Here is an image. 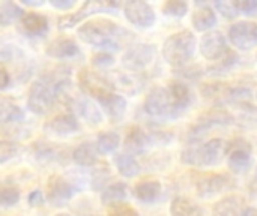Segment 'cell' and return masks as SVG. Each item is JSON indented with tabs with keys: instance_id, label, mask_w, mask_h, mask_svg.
<instances>
[{
	"instance_id": "cell-39",
	"label": "cell",
	"mask_w": 257,
	"mask_h": 216,
	"mask_svg": "<svg viewBox=\"0 0 257 216\" xmlns=\"http://www.w3.org/2000/svg\"><path fill=\"white\" fill-rule=\"evenodd\" d=\"M92 62L96 68H108L114 63V57L107 51H101V53L93 56Z\"/></svg>"
},
{
	"instance_id": "cell-36",
	"label": "cell",
	"mask_w": 257,
	"mask_h": 216,
	"mask_svg": "<svg viewBox=\"0 0 257 216\" xmlns=\"http://www.w3.org/2000/svg\"><path fill=\"white\" fill-rule=\"evenodd\" d=\"M214 6L226 17V18H235L239 11L235 6V2H227V0H221V2H215Z\"/></svg>"
},
{
	"instance_id": "cell-29",
	"label": "cell",
	"mask_w": 257,
	"mask_h": 216,
	"mask_svg": "<svg viewBox=\"0 0 257 216\" xmlns=\"http://www.w3.org/2000/svg\"><path fill=\"white\" fill-rule=\"evenodd\" d=\"M114 164H116L119 174L123 177H136L140 173V165L133 155H128V153L117 155L114 158Z\"/></svg>"
},
{
	"instance_id": "cell-27",
	"label": "cell",
	"mask_w": 257,
	"mask_h": 216,
	"mask_svg": "<svg viewBox=\"0 0 257 216\" xmlns=\"http://www.w3.org/2000/svg\"><path fill=\"white\" fill-rule=\"evenodd\" d=\"M23 15H24V9L18 3L11 2V0L0 3V26L2 27L12 26L14 23L20 21Z\"/></svg>"
},
{
	"instance_id": "cell-4",
	"label": "cell",
	"mask_w": 257,
	"mask_h": 216,
	"mask_svg": "<svg viewBox=\"0 0 257 216\" xmlns=\"http://www.w3.org/2000/svg\"><path fill=\"white\" fill-rule=\"evenodd\" d=\"M229 153V144L221 138H214L203 146L190 147L182 153V162L199 167H212L223 161Z\"/></svg>"
},
{
	"instance_id": "cell-31",
	"label": "cell",
	"mask_w": 257,
	"mask_h": 216,
	"mask_svg": "<svg viewBox=\"0 0 257 216\" xmlns=\"http://www.w3.org/2000/svg\"><path fill=\"white\" fill-rule=\"evenodd\" d=\"M96 149L101 155H108L117 150L120 146V135L113 131H107L98 135L96 138Z\"/></svg>"
},
{
	"instance_id": "cell-37",
	"label": "cell",
	"mask_w": 257,
	"mask_h": 216,
	"mask_svg": "<svg viewBox=\"0 0 257 216\" xmlns=\"http://www.w3.org/2000/svg\"><path fill=\"white\" fill-rule=\"evenodd\" d=\"M108 216H139V213L126 203H119L108 207Z\"/></svg>"
},
{
	"instance_id": "cell-40",
	"label": "cell",
	"mask_w": 257,
	"mask_h": 216,
	"mask_svg": "<svg viewBox=\"0 0 257 216\" xmlns=\"http://www.w3.org/2000/svg\"><path fill=\"white\" fill-rule=\"evenodd\" d=\"M27 203L30 207H41L45 203V194L39 189H35L29 194L27 197Z\"/></svg>"
},
{
	"instance_id": "cell-43",
	"label": "cell",
	"mask_w": 257,
	"mask_h": 216,
	"mask_svg": "<svg viewBox=\"0 0 257 216\" xmlns=\"http://www.w3.org/2000/svg\"><path fill=\"white\" fill-rule=\"evenodd\" d=\"M14 56V47L0 41V60H9Z\"/></svg>"
},
{
	"instance_id": "cell-33",
	"label": "cell",
	"mask_w": 257,
	"mask_h": 216,
	"mask_svg": "<svg viewBox=\"0 0 257 216\" xmlns=\"http://www.w3.org/2000/svg\"><path fill=\"white\" fill-rule=\"evenodd\" d=\"M188 11V3L184 0H169L163 5V12L169 17H184Z\"/></svg>"
},
{
	"instance_id": "cell-23",
	"label": "cell",
	"mask_w": 257,
	"mask_h": 216,
	"mask_svg": "<svg viewBox=\"0 0 257 216\" xmlns=\"http://www.w3.org/2000/svg\"><path fill=\"white\" fill-rule=\"evenodd\" d=\"M161 194V183L145 179L134 186V197L142 203H154Z\"/></svg>"
},
{
	"instance_id": "cell-26",
	"label": "cell",
	"mask_w": 257,
	"mask_h": 216,
	"mask_svg": "<svg viewBox=\"0 0 257 216\" xmlns=\"http://www.w3.org/2000/svg\"><path fill=\"white\" fill-rule=\"evenodd\" d=\"M148 140H149V137L145 134L143 129H140L139 126L130 128V131L126 134V138H125V149L128 150V155L140 153L146 147Z\"/></svg>"
},
{
	"instance_id": "cell-34",
	"label": "cell",
	"mask_w": 257,
	"mask_h": 216,
	"mask_svg": "<svg viewBox=\"0 0 257 216\" xmlns=\"http://www.w3.org/2000/svg\"><path fill=\"white\" fill-rule=\"evenodd\" d=\"M202 93L206 98H226L232 95V90L226 86V83H212L202 87Z\"/></svg>"
},
{
	"instance_id": "cell-19",
	"label": "cell",
	"mask_w": 257,
	"mask_h": 216,
	"mask_svg": "<svg viewBox=\"0 0 257 216\" xmlns=\"http://www.w3.org/2000/svg\"><path fill=\"white\" fill-rule=\"evenodd\" d=\"M98 102L102 107V110L107 113V116L116 122H119L126 113V99L123 96L114 93V92L108 93L107 96H104Z\"/></svg>"
},
{
	"instance_id": "cell-3",
	"label": "cell",
	"mask_w": 257,
	"mask_h": 216,
	"mask_svg": "<svg viewBox=\"0 0 257 216\" xmlns=\"http://www.w3.org/2000/svg\"><path fill=\"white\" fill-rule=\"evenodd\" d=\"M59 98V87L48 78H39L33 81L27 92V108L38 114L45 116L51 111Z\"/></svg>"
},
{
	"instance_id": "cell-18",
	"label": "cell",
	"mask_w": 257,
	"mask_h": 216,
	"mask_svg": "<svg viewBox=\"0 0 257 216\" xmlns=\"http://www.w3.org/2000/svg\"><path fill=\"white\" fill-rule=\"evenodd\" d=\"M245 201L238 195H230L223 198L214 206L212 216H245Z\"/></svg>"
},
{
	"instance_id": "cell-38",
	"label": "cell",
	"mask_w": 257,
	"mask_h": 216,
	"mask_svg": "<svg viewBox=\"0 0 257 216\" xmlns=\"http://www.w3.org/2000/svg\"><path fill=\"white\" fill-rule=\"evenodd\" d=\"M236 60H238L236 53H233V51L227 50V53H226V54L218 60V63H217L215 66H212V69H214V71H223V69H227V68L233 66V65L236 63Z\"/></svg>"
},
{
	"instance_id": "cell-28",
	"label": "cell",
	"mask_w": 257,
	"mask_h": 216,
	"mask_svg": "<svg viewBox=\"0 0 257 216\" xmlns=\"http://www.w3.org/2000/svg\"><path fill=\"white\" fill-rule=\"evenodd\" d=\"M170 215L172 216H203L202 209L194 204L191 200L178 197L172 201L170 206Z\"/></svg>"
},
{
	"instance_id": "cell-16",
	"label": "cell",
	"mask_w": 257,
	"mask_h": 216,
	"mask_svg": "<svg viewBox=\"0 0 257 216\" xmlns=\"http://www.w3.org/2000/svg\"><path fill=\"white\" fill-rule=\"evenodd\" d=\"M45 54L53 59H72L80 54V47L71 38H57L47 45Z\"/></svg>"
},
{
	"instance_id": "cell-32",
	"label": "cell",
	"mask_w": 257,
	"mask_h": 216,
	"mask_svg": "<svg viewBox=\"0 0 257 216\" xmlns=\"http://www.w3.org/2000/svg\"><path fill=\"white\" fill-rule=\"evenodd\" d=\"M20 201V191L9 183H0V207H14Z\"/></svg>"
},
{
	"instance_id": "cell-13",
	"label": "cell",
	"mask_w": 257,
	"mask_h": 216,
	"mask_svg": "<svg viewBox=\"0 0 257 216\" xmlns=\"http://www.w3.org/2000/svg\"><path fill=\"white\" fill-rule=\"evenodd\" d=\"M226 39L221 32H208L200 41V53L205 59L218 62L227 53Z\"/></svg>"
},
{
	"instance_id": "cell-17",
	"label": "cell",
	"mask_w": 257,
	"mask_h": 216,
	"mask_svg": "<svg viewBox=\"0 0 257 216\" xmlns=\"http://www.w3.org/2000/svg\"><path fill=\"white\" fill-rule=\"evenodd\" d=\"M226 185H227V179L224 176H220V174H208V176H203L196 183L197 195L202 197V198L217 197L221 191H224Z\"/></svg>"
},
{
	"instance_id": "cell-21",
	"label": "cell",
	"mask_w": 257,
	"mask_h": 216,
	"mask_svg": "<svg viewBox=\"0 0 257 216\" xmlns=\"http://www.w3.org/2000/svg\"><path fill=\"white\" fill-rule=\"evenodd\" d=\"M167 89H169V93H170L178 111L184 113L193 101V93H191L190 87L182 81H173L169 84Z\"/></svg>"
},
{
	"instance_id": "cell-42",
	"label": "cell",
	"mask_w": 257,
	"mask_h": 216,
	"mask_svg": "<svg viewBox=\"0 0 257 216\" xmlns=\"http://www.w3.org/2000/svg\"><path fill=\"white\" fill-rule=\"evenodd\" d=\"M50 5L59 11H69L75 6V2H72V0H50Z\"/></svg>"
},
{
	"instance_id": "cell-11",
	"label": "cell",
	"mask_w": 257,
	"mask_h": 216,
	"mask_svg": "<svg viewBox=\"0 0 257 216\" xmlns=\"http://www.w3.org/2000/svg\"><path fill=\"white\" fill-rule=\"evenodd\" d=\"M155 56V47L149 44H137L126 50L123 54V66L131 71H140L146 68Z\"/></svg>"
},
{
	"instance_id": "cell-1",
	"label": "cell",
	"mask_w": 257,
	"mask_h": 216,
	"mask_svg": "<svg viewBox=\"0 0 257 216\" xmlns=\"http://www.w3.org/2000/svg\"><path fill=\"white\" fill-rule=\"evenodd\" d=\"M78 38L92 47L102 50H120L125 42V35H130L117 23L108 18H93L84 21L77 29Z\"/></svg>"
},
{
	"instance_id": "cell-25",
	"label": "cell",
	"mask_w": 257,
	"mask_h": 216,
	"mask_svg": "<svg viewBox=\"0 0 257 216\" xmlns=\"http://www.w3.org/2000/svg\"><path fill=\"white\" fill-rule=\"evenodd\" d=\"M128 197V189H126V185L125 183H113L110 186H107L102 194H101V201L104 206L107 207H111L114 204H119V203H125Z\"/></svg>"
},
{
	"instance_id": "cell-2",
	"label": "cell",
	"mask_w": 257,
	"mask_h": 216,
	"mask_svg": "<svg viewBox=\"0 0 257 216\" xmlns=\"http://www.w3.org/2000/svg\"><path fill=\"white\" fill-rule=\"evenodd\" d=\"M196 51V36L190 30H181L170 35L163 44V57L164 60L175 66L181 68L188 60H191Z\"/></svg>"
},
{
	"instance_id": "cell-35",
	"label": "cell",
	"mask_w": 257,
	"mask_h": 216,
	"mask_svg": "<svg viewBox=\"0 0 257 216\" xmlns=\"http://www.w3.org/2000/svg\"><path fill=\"white\" fill-rule=\"evenodd\" d=\"M18 155V146L8 140H0V165L12 161Z\"/></svg>"
},
{
	"instance_id": "cell-10",
	"label": "cell",
	"mask_w": 257,
	"mask_h": 216,
	"mask_svg": "<svg viewBox=\"0 0 257 216\" xmlns=\"http://www.w3.org/2000/svg\"><path fill=\"white\" fill-rule=\"evenodd\" d=\"M229 39L236 48L251 50L257 45V23L238 21L229 29Z\"/></svg>"
},
{
	"instance_id": "cell-48",
	"label": "cell",
	"mask_w": 257,
	"mask_h": 216,
	"mask_svg": "<svg viewBox=\"0 0 257 216\" xmlns=\"http://www.w3.org/2000/svg\"><path fill=\"white\" fill-rule=\"evenodd\" d=\"M256 98H257V93H256Z\"/></svg>"
},
{
	"instance_id": "cell-12",
	"label": "cell",
	"mask_w": 257,
	"mask_h": 216,
	"mask_svg": "<svg viewBox=\"0 0 257 216\" xmlns=\"http://www.w3.org/2000/svg\"><path fill=\"white\" fill-rule=\"evenodd\" d=\"M45 131L56 137H69L80 131V122L74 113H60L45 123Z\"/></svg>"
},
{
	"instance_id": "cell-47",
	"label": "cell",
	"mask_w": 257,
	"mask_h": 216,
	"mask_svg": "<svg viewBox=\"0 0 257 216\" xmlns=\"http://www.w3.org/2000/svg\"><path fill=\"white\" fill-rule=\"evenodd\" d=\"M54 216H72V215H69V213H57V215H54Z\"/></svg>"
},
{
	"instance_id": "cell-14",
	"label": "cell",
	"mask_w": 257,
	"mask_h": 216,
	"mask_svg": "<svg viewBox=\"0 0 257 216\" xmlns=\"http://www.w3.org/2000/svg\"><path fill=\"white\" fill-rule=\"evenodd\" d=\"M251 165V146L244 140H236L229 152V167L236 174H244Z\"/></svg>"
},
{
	"instance_id": "cell-30",
	"label": "cell",
	"mask_w": 257,
	"mask_h": 216,
	"mask_svg": "<svg viewBox=\"0 0 257 216\" xmlns=\"http://www.w3.org/2000/svg\"><path fill=\"white\" fill-rule=\"evenodd\" d=\"M24 119V111L9 99H0V123H15Z\"/></svg>"
},
{
	"instance_id": "cell-24",
	"label": "cell",
	"mask_w": 257,
	"mask_h": 216,
	"mask_svg": "<svg viewBox=\"0 0 257 216\" xmlns=\"http://www.w3.org/2000/svg\"><path fill=\"white\" fill-rule=\"evenodd\" d=\"M191 23L197 32H206L217 24V15L209 6H202L194 11L191 17Z\"/></svg>"
},
{
	"instance_id": "cell-7",
	"label": "cell",
	"mask_w": 257,
	"mask_h": 216,
	"mask_svg": "<svg viewBox=\"0 0 257 216\" xmlns=\"http://www.w3.org/2000/svg\"><path fill=\"white\" fill-rule=\"evenodd\" d=\"M74 194L75 188L69 180L62 176H51L45 189V201L53 207H63L72 200Z\"/></svg>"
},
{
	"instance_id": "cell-45",
	"label": "cell",
	"mask_w": 257,
	"mask_h": 216,
	"mask_svg": "<svg viewBox=\"0 0 257 216\" xmlns=\"http://www.w3.org/2000/svg\"><path fill=\"white\" fill-rule=\"evenodd\" d=\"M21 5L24 6H30V8H38V6H42L44 2H30V0H23Z\"/></svg>"
},
{
	"instance_id": "cell-41",
	"label": "cell",
	"mask_w": 257,
	"mask_h": 216,
	"mask_svg": "<svg viewBox=\"0 0 257 216\" xmlns=\"http://www.w3.org/2000/svg\"><path fill=\"white\" fill-rule=\"evenodd\" d=\"M235 6L238 8L239 12L250 15L257 11V0H239V2H235Z\"/></svg>"
},
{
	"instance_id": "cell-8",
	"label": "cell",
	"mask_w": 257,
	"mask_h": 216,
	"mask_svg": "<svg viewBox=\"0 0 257 216\" xmlns=\"http://www.w3.org/2000/svg\"><path fill=\"white\" fill-rule=\"evenodd\" d=\"M126 20L137 29H149L155 23V12L152 6L143 0H130L123 5Z\"/></svg>"
},
{
	"instance_id": "cell-49",
	"label": "cell",
	"mask_w": 257,
	"mask_h": 216,
	"mask_svg": "<svg viewBox=\"0 0 257 216\" xmlns=\"http://www.w3.org/2000/svg\"><path fill=\"white\" fill-rule=\"evenodd\" d=\"M93 216H98V215H93Z\"/></svg>"
},
{
	"instance_id": "cell-20",
	"label": "cell",
	"mask_w": 257,
	"mask_h": 216,
	"mask_svg": "<svg viewBox=\"0 0 257 216\" xmlns=\"http://www.w3.org/2000/svg\"><path fill=\"white\" fill-rule=\"evenodd\" d=\"M98 155H99V152L96 149V144L84 141L74 149L72 161L78 167H93L98 162Z\"/></svg>"
},
{
	"instance_id": "cell-46",
	"label": "cell",
	"mask_w": 257,
	"mask_h": 216,
	"mask_svg": "<svg viewBox=\"0 0 257 216\" xmlns=\"http://www.w3.org/2000/svg\"><path fill=\"white\" fill-rule=\"evenodd\" d=\"M245 216H257V210L256 209H247Z\"/></svg>"
},
{
	"instance_id": "cell-22",
	"label": "cell",
	"mask_w": 257,
	"mask_h": 216,
	"mask_svg": "<svg viewBox=\"0 0 257 216\" xmlns=\"http://www.w3.org/2000/svg\"><path fill=\"white\" fill-rule=\"evenodd\" d=\"M74 108H77V113L90 125H99L102 122V113L101 110L95 105L87 98H80L77 101H72Z\"/></svg>"
},
{
	"instance_id": "cell-5",
	"label": "cell",
	"mask_w": 257,
	"mask_h": 216,
	"mask_svg": "<svg viewBox=\"0 0 257 216\" xmlns=\"http://www.w3.org/2000/svg\"><path fill=\"white\" fill-rule=\"evenodd\" d=\"M143 108L146 114H149L151 117L163 119V120L175 119L181 114L169 93V89H164V87L152 89L145 99Z\"/></svg>"
},
{
	"instance_id": "cell-6",
	"label": "cell",
	"mask_w": 257,
	"mask_h": 216,
	"mask_svg": "<svg viewBox=\"0 0 257 216\" xmlns=\"http://www.w3.org/2000/svg\"><path fill=\"white\" fill-rule=\"evenodd\" d=\"M78 83L81 90L96 101L114 92V86L111 84V81L90 69H81V72L78 74Z\"/></svg>"
},
{
	"instance_id": "cell-44",
	"label": "cell",
	"mask_w": 257,
	"mask_h": 216,
	"mask_svg": "<svg viewBox=\"0 0 257 216\" xmlns=\"http://www.w3.org/2000/svg\"><path fill=\"white\" fill-rule=\"evenodd\" d=\"M9 81H11L9 72L3 66H0V90L6 89L9 86Z\"/></svg>"
},
{
	"instance_id": "cell-9",
	"label": "cell",
	"mask_w": 257,
	"mask_h": 216,
	"mask_svg": "<svg viewBox=\"0 0 257 216\" xmlns=\"http://www.w3.org/2000/svg\"><path fill=\"white\" fill-rule=\"evenodd\" d=\"M116 6H117V3H111V2H86L78 11L60 17L59 18V27L63 29V30L65 29H71L75 24L84 21L87 17H90V15H93L96 12H101V11L113 9Z\"/></svg>"
},
{
	"instance_id": "cell-15",
	"label": "cell",
	"mask_w": 257,
	"mask_h": 216,
	"mask_svg": "<svg viewBox=\"0 0 257 216\" xmlns=\"http://www.w3.org/2000/svg\"><path fill=\"white\" fill-rule=\"evenodd\" d=\"M20 27L24 35L29 38H39L45 35L50 29L48 18L39 12H24L20 20Z\"/></svg>"
}]
</instances>
